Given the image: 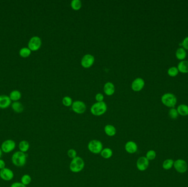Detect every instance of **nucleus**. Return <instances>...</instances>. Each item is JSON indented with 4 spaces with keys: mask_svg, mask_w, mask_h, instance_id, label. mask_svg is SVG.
I'll use <instances>...</instances> for the list:
<instances>
[{
    "mask_svg": "<svg viewBox=\"0 0 188 187\" xmlns=\"http://www.w3.org/2000/svg\"><path fill=\"white\" fill-rule=\"evenodd\" d=\"M107 107L106 103L104 102H97L92 105L91 112L94 116H99L104 114L107 111Z\"/></svg>",
    "mask_w": 188,
    "mask_h": 187,
    "instance_id": "obj_3",
    "label": "nucleus"
},
{
    "mask_svg": "<svg viewBox=\"0 0 188 187\" xmlns=\"http://www.w3.org/2000/svg\"><path fill=\"white\" fill-rule=\"evenodd\" d=\"M176 56L179 60H183L186 58V49L182 47L179 48L176 51Z\"/></svg>",
    "mask_w": 188,
    "mask_h": 187,
    "instance_id": "obj_23",
    "label": "nucleus"
},
{
    "mask_svg": "<svg viewBox=\"0 0 188 187\" xmlns=\"http://www.w3.org/2000/svg\"><path fill=\"white\" fill-rule=\"evenodd\" d=\"M175 170L180 173H184L188 170V164L183 159H178L174 162Z\"/></svg>",
    "mask_w": 188,
    "mask_h": 187,
    "instance_id": "obj_7",
    "label": "nucleus"
},
{
    "mask_svg": "<svg viewBox=\"0 0 188 187\" xmlns=\"http://www.w3.org/2000/svg\"><path fill=\"white\" fill-rule=\"evenodd\" d=\"M82 6V3L80 0H73L71 2V7L73 10L78 11L80 10Z\"/></svg>",
    "mask_w": 188,
    "mask_h": 187,
    "instance_id": "obj_27",
    "label": "nucleus"
},
{
    "mask_svg": "<svg viewBox=\"0 0 188 187\" xmlns=\"http://www.w3.org/2000/svg\"><path fill=\"white\" fill-rule=\"evenodd\" d=\"M12 109L16 113H21L24 110V107L21 103L18 101L14 102L12 104Z\"/></svg>",
    "mask_w": 188,
    "mask_h": 187,
    "instance_id": "obj_22",
    "label": "nucleus"
},
{
    "mask_svg": "<svg viewBox=\"0 0 188 187\" xmlns=\"http://www.w3.org/2000/svg\"><path fill=\"white\" fill-rule=\"evenodd\" d=\"M62 103L66 107H70L73 104L72 99L70 97L66 96L62 99Z\"/></svg>",
    "mask_w": 188,
    "mask_h": 187,
    "instance_id": "obj_32",
    "label": "nucleus"
},
{
    "mask_svg": "<svg viewBox=\"0 0 188 187\" xmlns=\"http://www.w3.org/2000/svg\"><path fill=\"white\" fill-rule=\"evenodd\" d=\"M179 45L182 46L183 48L184 49L188 50V36L186 37L181 43H179Z\"/></svg>",
    "mask_w": 188,
    "mask_h": 187,
    "instance_id": "obj_34",
    "label": "nucleus"
},
{
    "mask_svg": "<svg viewBox=\"0 0 188 187\" xmlns=\"http://www.w3.org/2000/svg\"><path fill=\"white\" fill-rule=\"evenodd\" d=\"M136 165L139 171H145L149 166V160L145 157H140L136 161Z\"/></svg>",
    "mask_w": 188,
    "mask_h": 187,
    "instance_id": "obj_10",
    "label": "nucleus"
},
{
    "mask_svg": "<svg viewBox=\"0 0 188 187\" xmlns=\"http://www.w3.org/2000/svg\"><path fill=\"white\" fill-rule=\"evenodd\" d=\"M3 152L1 148H0V159H1L2 156Z\"/></svg>",
    "mask_w": 188,
    "mask_h": 187,
    "instance_id": "obj_38",
    "label": "nucleus"
},
{
    "mask_svg": "<svg viewBox=\"0 0 188 187\" xmlns=\"http://www.w3.org/2000/svg\"><path fill=\"white\" fill-rule=\"evenodd\" d=\"M0 177L5 181H10L14 178V173L10 168H3L0 170Z\"/></svg>",
    "mask_w": 188,
    "mask_h": 187,
    "instance_id": "obj_11",
    "label": "nucleus"
},
{
    "mask_svg": "<svg viewBox=\"0 0 188 187\" xmlns=\"http://www.w3.org/2000/svg\"><path fill=\"white\" fill-rule=\"evenodd\" d=\"M6 167V163L3 159H0V170Z\"/></svg>",
    "mask_w": 188,
    "mask_h": 187,
    "instance_id": "obj_37",
    "label": "nucleus"
},
{
    "mask_svg": "<svg viewBox=\"0 0 188 187\" xmlns=\"http://www.w3.org/2000/svg\"><path fill=\"white\" fill-rule=\"evenodd\" d=\"M104 92L107 96H111L115 92V87L112 82H108L106 83L104 87Z\"/></svg>",
    "mask_w": 188,
    "mask_h": 187,
    "instance_id": "obj_16",
    "label": "nucleus"
},
{
    "mask_svg": "<svg viewBox=\"0 0 188 187\" xmlns=\"http://www.w3.org/2000/svg\"><path fill=\"white\" fill-rule=\"evenodd\" d=\"M18 147L21 152L26 153L30 148V144L27 140H21L19 142Z\"/></svg>",
    "mask_w": 188,
    "mask_h": 187,
    "instance_id": "obj_20",
    "label": "nucleus"
},
{
    "mask_svg": "<svg viewBox=\"0 0 188 187\" xmlns=\"http://www.w3.org/2000/svg\"><path fill=\"white\" fill-rule=\"evenodd\" d=\"M31 176L28 174L24 175L21 178V182L25 185H29L31 182Z\"/></svg>",
    "mask_w": 188,
    "mask_h": 187,
    "instance_id": "obj_28",
    "label": "nucleus"
},
{
    "mask_svg": "<svg viewBox=\"0 0 188 187\" xmlns=\"http://www.w3.org/2000/svg\"><path fill=\"white\" fill-rule=\"evenodd\" d=\"M145 86V81L142 78L138 77L134 80L132 84V89L133 91L138 92L143 89Z\"/></svg>",
    "mask_w": 188,
    "mask_h": 187,
    "instance_id": "obj_13",
    "label": "nucleus"
},
{
    "mask_svg": "<svg viewBox=\"0 0 188 187\" xmlns=\"http://www.w3.org/2000/svg\"><path fill=\"white\" fill-rule=\"evenodd\" d=\"M168 114H169V117H171L172 119H176V118L178 116L179 114L176 109L172 108L169 110Z\"/></svg>",
    "mask_w": 188,
    "mask_h": 187,
    "instance_id": "obj_31",
    "label": "nucleus"
},
{
    "mask_svg": "<svg viewBox=\"0 0 188 187\" xmlns=\"http://www.w3.org/2000/svg\"><path fill=\"white\" fill-rule=\"evenodd\" d=\"M178 112L179 115L181 116H186L188 115V106L186 104H181L179 105L176 109Z\"/></svg>",
    "mask_w": 188,
    "mask_h": 187,
    "instance_id": "obj_21",
    "label": "nucleus"
},
{
    "mask_svg": "<svg viewBox=\"0 0 188 187\" xmlns=\"http://www.w3.org/2000/svg\"><path fill=\"white\" fill-rule=\"evenodd\" d=\"M125 149L128 153L133 154L135 153L138 151V146L134 141L129 140V141H128L127 143H125Z\"/></svg>",
    "mask_w": 188,
    "mask_h": 187,
    "instance_id": "obj_14",
    "label": "nucleus"
},
{
    "mask_svg": "<svg viewBox=\"0 0 188 187\" xmlns=\"http://www.w3.org/2000/svg\"><path fill=\"white\" fill-rule=\"evenodd\" d=\"M95 98H96V100L97 101V102H103L104 99V95L102 94H101V93L97 94L96 95V96H95Z\"/></svg>",
    "mask_w": 188,
    "mask_h": 187,
    "instance_id": "obj_35",
    "label": "nucleus"
},
{
    "mask_svg": "<svg viewBox=\"0 0 188 187\" xmlns=\"http://www.w3.org/2000/svg\"><path fill=\"white\" fill-rule=\"evenodd\" d=\"M94 61L95 58L92 55L90 54H86L82 57L81 61V64L84 68H89L93 65Z\"/></svg>",
    "mask_w": 188,
    "mask_h": 187,
    "instance_id": "obj_12",
    "label": "nucleus"
},
{
    "mask_svg": "<svg viewBox=\"0 0 188 187\" xmlns=\"http://www.w3.org/2000/svg\"><path fill=\"white\" fill-rule=\"evenodd\" d=\"M146 157L149 161L153 160L156 157V153L153 150H150L148 152L146 153Z\"/></svg>",
    "mask_w": 188,
    "mask_h": 187,
    "instance_id": "obj_30",
    "label": "nucleus"
},
{
    "mask_svg": "<svg viewBox=\"0 0 188 187\" xmlns=\"http://www.w3.org/2000/svg\"><path fill=\"white\" fill-rule=\"evenodd\" d=\"M11 99L10 97L6 95L0 96V108L6 109L8 108L11 104Z\"/></svg>",
    "mask_w": 188,
    "mask_h": 187,
    "instance_id": "obj_15",
    "label": "nucleus"
},
{
    "mask_svg": "<svg viewBox=\"0 0 188 187\" xmlns=\"http://www.w3.org/2000/svg\"><path fill=\"white\" fill-rule=\"evenodd\" d=\"M21 97V92L18 90H14L10 93V98L11 101L16 102L19 100Z\"/></svg>",
    "mask_w": 188,
    "mask_h": 187,
    "instance_id": "obj_24",
    "label": "nucleus"
},
{
    "mask_svg": "<svg viewBox=\"0 0 188 187\" xmlns=\"http://www.w3.org/2000/svg\"><path fill=\"white\" fill-rule=\"evenodd\" d=\"M12 162L14 166L23 167L26 162V153L21 151L14 153L12 157Z\"/></svg>",
    "mask_w": 188,
    "mask_h": 187,
    "instance_id": "obj_2",
    "label": "nucleus"
},
{
    "mask_svg": "<svg viewBox=\"0 0 188 187\" xmlns=\"http://www.w3.org/2000/svg\"><path fill=\"white\" fill-rule=\"evenodd\" d=\"M100 155L104 159H110L113 155V150L110 148H105L101 151Z\"/></svg>",
    "mask_w": 188,
    "mask_h": 187,
    "instance_id": "obj_19",
    "label": "nucleus"
},
{
    "mask_svg": "<svg viewBox=\"0 0 188 187\" xmlns=\"http://www.w3.org/2000/svg\"><path fill=\"white\" fill-rule=\"evenodd\" d=\"M67 155L69 158L73 159L77 157V152L74 149H70L67 151Z\"/></svg>",
    "mask_w": 188,
    "mask_h": 187,
    "instance_id": "obj_33",
    "label": "nucleus"
},
{
    "mask_svg": "<svg viewBox=\"0 0 188 187\" xmlns=\"http://www.w3.org/2000/svg\"><path fill=\"white\" fill-rule=\"evenodd\" d=\"M87 149L90 152L94 154H100L101 151L104 149L103 144L100 140L97 139H93L90 140L87 144Z\"/></svg>",
    "mask_w": 188,
    "mask_h": 187,
    "instance_id": "obj_4",
    "label": "nucleus"
},
{
    "mask_svg": "<svg viewBox=\"0 0 188 187\" xmlns=\"http://www.w3.org/2000/svg\"><path fill=\"white\" fill-rule=\"evenodd\" d=\"M167 73L170 76L174 77V76H176V75L178 74L179 70L178 68L176 66H172L168 69Z\"/></svg>",
    "mask_w": 188,
    "mask_h": 187,
    "instance_id": "obj_29",
    "label": "nucleus"
},
{
    "mask_svg": "<svg viewBox=\"0 0 188 187\" xmlns=\"http://www.w3.org/2000/svg\"><path fill=\"white\" fill-rule=\"evenodd\" d=\"M162 103L167 107L174 108L177 102L176 97L171 93L165 94L161 97Z\"/></svg>",
    "mask_w": 188,
    "mask_h": 187,
    "instance_id": "obj_5",
    "label": "nucleus"
},
{
    "mask_svg": "<svg viewBox=\"0 0 188 187\" xmlns=\"http://www.w3.org/2000/svg\"><path fill=\"white\" fill-rule=\"evenodd\" d=\"M72 110L77 114H83L86 111L87 107L83 102L80 101H75L72 105Z\"/></svg>",
    "mask_w": 188,
    "mask_h": 187,
    "instance_id": "obj_9",
    "label": "nucleus"
},
{
    "mask_svg": "<svg viewBox=\"0 0 188 187\" xmlns=\"http://www.w3.org/2000/svg\"><path fill=\"white\" fill-rule=\"evenodd\" d=\"M31 51L28 47H23L19 51V54L23 58L28 57L31 54Z\"/></svg>",
    "mask_w": 188,
    "mask_h": 187,
    "instance_id": "obj_26",
    "label": "nucleus"
},
{
    "mask_svg": "<svg viewBox=\"0 0 188 187\" xmlns=\"http://www.w3.org/2000/svg\"><path fill=\"white\" fill-rule=\"evenodd\" d=\"M85 167L84 160L81 157H77L72 159L69 164V169L73 173H78L82 171Z\"/></svg>",
    "mask_w": 188,
    "mask_h": 187,
    "instance_id": "obj_1",
    "label": "nucleus"
},
{
    "mask_svg": "<svg viewBox=\"0 0 188 187\" xmlns=\"http://www.w3.org/2000/svg\"><path fill=\"white\" fill-rule=\"evenodd\" d=\"M10 187H26V185L22 184L21 182H16L12 183Z\"/></svg>",
    "mask_w": 188,
    "mask_h": 187,
    "instance_id": "obj_36",
    "label": "nucleus"
},
{
    "mask_svg": "<svg viewBox=\"0 0 188 187\" xmlns=\"http://www.w3.org/2000/svg\"><path fill=\"white\" fill-rule=\"evenodd\" d=\"M16 147V143L12 139H7L4 141L2 144L1 148L2 152L5 153H10L14 150Z\"/></svg>",
    "mask_w": 188,
    "mask_h": 187,
    "instance_id": "obj_6",
    "label": "nucleus"
},
{
    "mask_svg": "<svg viewBox=\"0 0 188 187\" xmlns=\"http://www.w3.org/2000/svg\"><path fill=\"white\" fill-rule=\"evenodd\" d=\"M178 69L179 71L181 73H188V61H182L179 63L178 65Z\"/></svg>",
    "mask_w": 188,
    "mask_h": 187,
    "instance_id": "obj_18",
    "label": "nucleus"
},
{
    "mask_svg": "<svg viewBox=\"0 0 188 187\" xmlns=\"http://www.w3.org/2000/svg\"><path fill=\"white\" fill-rule=\"evenodd\" d=\"M174 161L172 159H166L163 162L162 167L166 170H169L174 165Z\"/></svg>",
    "mask_w": 188,
    "mask_h": 187,
    "instance_id": "obj_25",
    "label": "nucleus"
},
{
    "mask_svg": "<svg viewBox=\"0 0 188 187\" xmlns=\"http://www.w3.org/2000/svg\"><path fill=\"white\" fill-rule=\"evenodd\" d=\"M105 133H106L107 136L109 137H113L115 136L117 133V130L115 127L112 125H107L104 128Z\"/></svg>",
    "mask_w": 188,
    "mask_h": 187,
    "instance_id": "obj_17",
    "label": "nucleus"
},
{
    "mask_svg": "<svg viewBox=\"0 0 188 187\" xmlns=\"http://www.w3.org/2000/svg\"><path fill=\"white\" fill-rule=\"evenodd\" d=\"M42 44V41L39 37L33 36L28 42V48L31 51H36L40 48Z\"/></svg>",
    "mask_w": 188,
    "mask_h": 187,
    "instance_id": "obj_8",
    "label": "nucleus"
}]
</instances>
